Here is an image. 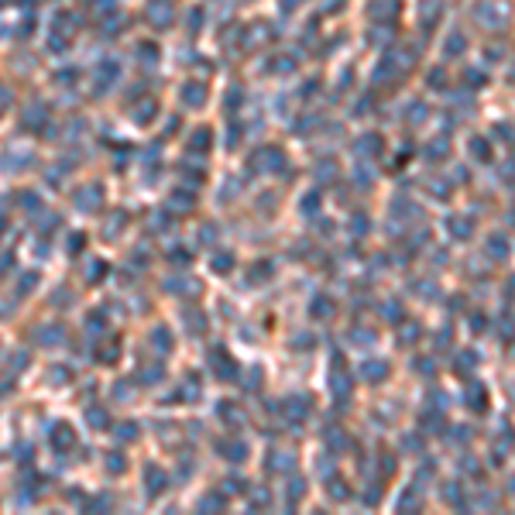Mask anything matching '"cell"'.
Returning a JSON list of instances; mask_svg holds the SVG:
<instances>
[{"instance_id":"cell-1","label":"cell","mask_w":515,"mask_h":515,"mask_svg":"<svg viewBox=\"0 0 515 515\" xmlns=\"http://www.w3.org/2000/svg\"><path fill=\"white\" fill-rule=\"evenodd\" d=\"M210 361H213V368L220 371V378H227V381H230V378H237V364H234L223 351H213V354H210Z\"/></svg>"},{"instance_id":"cell-2","label":"cell","mask_w":515,"mask_h":515,"mask_svg":"<svg viewBox=\"0 0 515 515\" xmlns=\"http://www.w3.org/2000/svg\"><path fill=\"white\" fill-rule=\"evenodd\" d=\"M467 405H471L474 412H481V409L488 405V392H484L481 385H474V381L467 385Z\"/></svg>"},{"instance_id":"cell-3","label":"cell","mask_w":515,"mask_h":515,"mask_svg":"<svg viewBox=\"0 0 515 515\" xmlns=\"http://www.w3.org/2000/svg\"><path fill=\"white\" fill-rule=\"evenodd\" d=\"M73 443H76V436H73L69 426H55V430H52V446H55V450H69Z\"/></svg>"},{"instance_id":"cell-4","label":"cell","mask_w":515,"mask_h":515,"mask_svg":"<svg viewBox=\"0 0 515 515\" xmlns=\"http://www.w3.org/2000/svg\"><path fill=\"white\" fill-rule=\"evenodd\" d=\"M100 199H103V193H100L96 186H89L86 193H79V199H76V203H79V210H82V213H89L86 206H100Z\"/></svg>"},{"instance_id":"cell-5","label":"cell","mask_w":515,"mask_h":515,"mask_svg":"<svg viewBox=\"0 0 515 515\" xmlns=\"http://www.w3.org/2000/svg\"><path fill=\"white\" fill-rule=\"evenodd\" d=\"M385 371H388V364H385V361H374V364H364V368H361V374H364V378H368V381H381V378H385Z\"/></svg>"},{"instance_id":"cell-6","label":"cell","mask_w":515,"mask_h":515,"mask_svg":"<svg viewBox=\"0 0 515 515\" xmlns=\"http://www.w3.org/2000/svg\"><path fill=\"white\" fill-rule=\"evenodd\" d=\"M161 488H165L161 471H158V467H155V471H148V495H161Z\"/></svg>"},{"instance_id":"cell-7","label":"cell","mask_w":515,"mask_h":515,"mask_svg":"<svg viewBox=\"0 0 515 515\" xmlns=\"http://www.w3.org/2000/svg\"><path fill=\"white\" fill-rule=\"evenodd\" d=\"M450 234H457V240H467L471 237V220H450Z\"/></svg>"},{"instance_id":"cell-8","label":"cell","mask_w":515,"mask_h":515,"mask_svg":"<svg viewBox=\"0 0 515 515\" xmlns=\"http://www.w3.org/2000/svg\"><path fill=\"white\" fill-rule=\"evenodd\" d=\"M220 450L227 453V460H244V453H247V450H244V443H223Z\"/></svg>"},{"instance_id":"cell-9","label":"cell","mask_w":515,"mask_h":515,"mask_svg":"<svg viewBox=\"0 0 515 515\" xmlns=\"http://www.w3.org/2000/svg\"><path fill=\"white\" fill-rule=\"evenodd\" d=\"M151 337L158 340V351H161V354H168V330H165V326H155V333H151Z\"/></svg>"},{"instance_id":"cell-10","label":"cell","mask_w":515,"mask_h":515,"mask_svg":"<svg viewBox=\"0 0 515 515\" xmlns=\"http://www.w3.org/2000/svg\"><path fill=\"white\" fill-rule=\"evenodd\" d=\"M172 206H182V213H186V210L193 206V196H189V193H175V196H172Z\"/></svg>"},{"instance_id":"cell-11","label":"cell","mask_w":515,"mask_h":515,"mask_svg":"<svg viewBox=\"0 0 515 515\" xmlns=\"http://www.w3.org/2000/svg\"><path fill=\"white\" fill-rule=\"evenodd\" d=\"M330 313H333V306H330L326 299H316V302H313V316H330Z\"/></svg>"},{"instance_id":"cell-12","label":"cell","mask_w":515,"mask_h":515,"mask_svg":"<svg viewBox=\"0 0 515 515\" xmlns=\"http://www.w3.org/2000/svg\"><path fill=\"white\" fill-rule=\"evenodd\" d=\"M89 423L93 426H107V412L103 409H89Z\"/></svg>"},{"instance_id":"cell-13","label":"cell","mask_w":515,"mask_h":515,"mask_svg":"<svg viewBox=\"0 0 515 515\" xmlns=\"http://www.w3.org/2000/svg\"><path fill=\"white\" fill-rule=\"evenodd\" d=\"M134 430H138V426H134V423H127V426H120V430H117V436H120V440H134V436H138Z\"/></svg>"},{"instance_id":"cell-14","label":"cell","mask_w":515,"mask_h":515,"mask_svg":"<svg viewBox=\"0 0 515 515\" xmlns=\"http://www.w3.org/2000/svg\"><path fill=\"white\" fill-rule=\"evenodd\" d=\"M230 261H234L230 254H217V265H213V268H217V272H227V268H230Z\"/></svg>"},{"instance_id":"cell-15","label":"cell","mask_w":515,"mask_h":515,"mask_svg":"<svg viewBox=\"0 0 515 515\" xmlns=\"http://www.w3.org/2000/svg\"><path fill=\"white\" fill-rule=\"evenodd\" d=\"M402 337H405V340H416V337H419V326H416V323H409V326L402 330Z\"/></svg>"},{"instance_id":"cell-16","label":"cell","mask_w":515,"mask_h":515,"mask_svg":"<svg viewBox=\"0 0 515 515\" xmlns=\"http://www.w3.org/2000/svg\"><path fill=\"white\" fill-rule=\"evenodd\" d=\"M79 247H82V234H73V240H69V251H79Z\"/></svg>"},{"instance_id":"cell-17","label":"cell","mask_w":515,"mask_h":515,"mask_svg":"<svg viewBox=\"0 0 515 515\" xmlns=\"http://www.w3.org/2000/svg\"><path fill=\"white\" fill-rule=\"evenodd\" d=\"M107 467H110V471H120L124 464H120V457H117V453H110V460H107Z\"/></svg>"},{"instance_id":"cell-18","label":"cell","mask_w":515,"mask_h":515,"mask_svg":"<svg viewBox=\"0 0 515 515\" xmlns=\"http://www.w3.org/2000/svg\"><path fill=\"white\" fill-rule=\"evenodd\" d=\"M474 151H477V158H488V145L484 141H474Z\"/></svg>"}]
</instances>
